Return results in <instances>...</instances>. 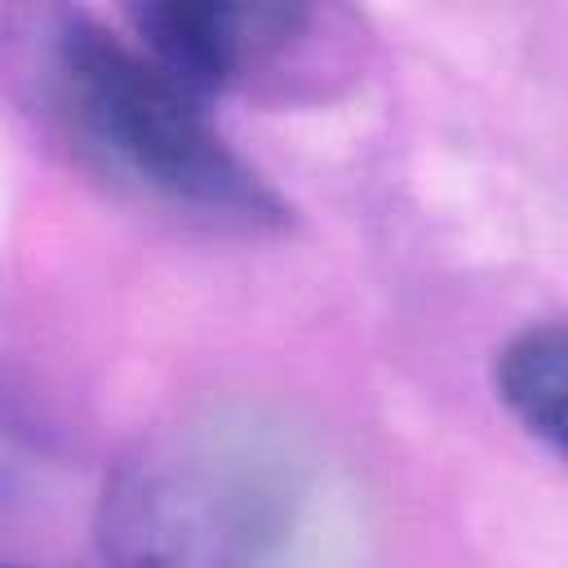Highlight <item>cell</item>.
<instances>
[{
  "mask_svg": "<svg viewBox=\"0 0 568 568\" xmlns=\"http://www.w3.org/2000/svg\"><path fill=\"white\" fill-rule=\"evenodd\" d=\"M0 568H9V564H0Z\"/></svg>",
  "mask_w": 568,
  "mask_h": 568,
  "instance_id": "cell-4",
  "label": "cell"
},
{
  "mask_svg": "<svg viewBox=\"0 0 568 568\" xmlns=\"http://www.w3.org/2000/svg\"><path fill=\"white\" fill-rule=\"evenodd\" d=\"M49 71L62 115L111 173L217 222L262 231L288 222V204L222 142L204 98L111 27L62 13Z\"/></svg>",
  "mask_w": 568,
  "mask_h": 568,
  "instance_id": "cell-1",
  "label": "cell"
},
{
  "mask_svg": "<svg viewBox=\"0 0 568 568\" xmlns=\"http://www.w3.org/2000/svg\"><path fill=\"white\" fill-rule=\"evenodd\" d=\"M306 18H311L306 9H284V4H213V0H164L129 13L142 53L200 98L244 80L248 67L275 53L288 36H297Z\"/></svg>",
  "mask_w": 568,
  "mask_h": 568,
  "instance_id": "cell-2",
  "label": "cell"
},
{
  "mask_svg": "<svg viewBox=\"0 0 568 568\" xmlns=\"http://www.w3.org/2000/svg\"><path fill=\"white\" fill-rule=\"evenodd\" d=\"M564 324H528L519 328L493 364V386L501 404L515 413V422L537 435L546 448H564Z\"/></svg>",
  "mask_w": 568,
  "mask_h": 568,
  "instance_id": "cell-3",
  "label": "cell"
}]
</instances>
